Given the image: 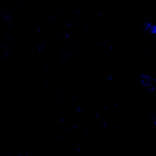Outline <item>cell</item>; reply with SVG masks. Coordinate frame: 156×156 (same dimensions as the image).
Returning a JSON list of instances; mask_svg holds the SVG:
<instances>
[{
    "label": "cell",
    "instance_id": "cell-1",
    "mask_svg": "<svg viewBox=\"0 0 156 156\" xmlns=\"http://www.w3.org/2000/svg\"><path fill=\"white\" fill-rule=\"evenodd\" d=\"M140 81H141V85L144 86L147 91H154L156 87V79L150 75H141Z\"/></svg>",
    "mask_w": 156,
    "mask_h": 156
},
{
    "label": "cell",
    "instance_id": "cell-3",
    "mask_svg": "<svg viewBox=\"0 0 156 156\" xmlns=\"http://www.w3.org/2000/svg\"><path fill=\"white\" fill-rule=\"evenodd\" d=\"M155 126H156V119H155Z\"/></svg>",
    "mask_w": 156,
    "mask_h": 156
},
{
    "label": "cell",
    "instance_id": "cell-2",
    "mask_svg": "<svg viewBox=\"0 0 156 156\" xmlns=\"http://www.w3.org/2000/svg\"><path fill=\"white\" fill-rule=\"evenodd\" d=\"M146 30L154 35H156V20L152 23H147L146 24Z\"/></svg>",
    "mask_w": 156,
    "mask_h": 156
}]
</instances>
